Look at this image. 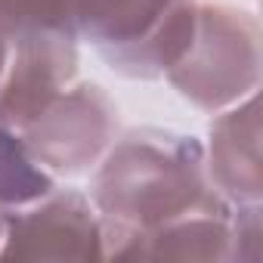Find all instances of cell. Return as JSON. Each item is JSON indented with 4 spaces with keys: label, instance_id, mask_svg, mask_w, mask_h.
Wrapping results in <instances>:
<instances>
[{
    "label": "cell",
    "instance_id": "3957f363",
    "mask_svg": "<svg viewBox=\"0 0 263 263\" xmlns=\"http://www.w3.org/2000/svg\"><path fill=\"white\" fill-rule=\"evenodd\" d=\"M121 134L118 105L93 81L65 87L31 124L19 130L28 155L50 177H87Z\"/></svg>",
    "mask_w": 263,
    "mask_h": 263
},
{
    "label": "cell",
    "instance_id": "8992f818",
    "mask_svg": "<svg viewBox=\"0 0 263 263\" xmlns=\"http://www.w3.org/2000/svg\"><path fill=\"white\" fill-rule=\"evenodd\" d=\"M105 260H140V263H229L232 260V229L229 204L217 201L211 208L192 211L171 223L146 232H105Z\"/></svg>",
    "mask_w": 263,
    "mask_h": 263
},
{
    "label": "cell",
    "instance_id": "7c38bea8",
    "mask_svg": "<svg viewBox=\"0 0 263 263\" xmlns=\"http://www.w3.org/2000/svg\"><path fill=\"white\" fill-rule=\"evenodd\" d=\"M229 229H232L229 263H260L263 260V201L229 204Z\"/></svg>",
    "mask_w": 263,
    "mask_h": 263
},
{
    "label": "cell",
    "instance_id": "4fadbf2b",
    "mask_svg": "<svg viewBox=\"0 0 263 263\" xmlns=\"http://www.w3.org/2000/svg\"><path fill=\"white\" fill-rule=\"evenodd\" d=\"M7 56H10V44L0 37V71H4V65H7Z\"/></svg>",
    "mask_w": 263,
    "mask_h": 263
},
{
    "label": "cell",
    "instance_id": "30bf717a",
    "mask_svg": "<svg viewBox=\"0 0 263 263\" xmlns=\"http://www.w3.org/2000/svg\"><path fill=\"white\" fill-rule=\"evenodd\" d=\"M56 177H50L25 149L19 130L0 121V208L13 211L44 198L56 189Z\"/></svg>",
    "mask_w": 263,
    "mask_h": 263
},
{
    "label": "cell",
    "instance_id": "5bb4252c",
    "mask_svg": "<svg viewBox=\"0 0 263 263\" xmlns=\"http://www.w3.org/2000/svg\"><path fill=\"white\" fill-rule=\"evenodd\" d=\"M4 223H7V211L0 208V241H4Z\"/></svg>",
    "mask_w": 263,
    "mask_h": 263
},
{
    "label": "cell",
    "instance_id": "ba28073f",
    "mask_svg": "<svg viewBox=\"0 0 263 263\" xmlns=\"http://www.w3.org/2000/svg\"><path fill=\"white\" fill-rule=\"evenodd\" d=\"M195 19L198 0H174L167 13L143 37L124 47L99 50V59L127 81H158L186 56L195 37Z\"/></svg>",
    "mask_w": 263,
    "mask_h": 263
},
{
    "label": "cell",
    "instance_id": "7a4b0ae2",
    "mask_svg": "<svg viewBox=\"0 0 263 263\" xmlns=\"http://www.w3.org/2000/svg\"><path fill=\"white\" fill-rule=\"evenodd\" d=\"M263 50L254 13L198 0L195 37L164 81L192 108L217 115L260 90Z\"/></svg>",
    "mask_w": 263,
    "mask_h": 263
},
{
    "label": "cell",
    "instance_id": "9c48e42d",
    "mask_svg": "<svg viewBox=\"0 0 263 263\" xmlns=\"http://www.w3.org/2000/svg\"><path fill=\"white\" fill-rule=\"evenodd\" d=\"M174 0H74V34L96 53L143 37Z\"/></svg>",
    "mask_w": 263,
    "mask_h": 263
},
{
    "label": "cell",
    "instance_id": "8fae6325",
    "mask_svg": "<svg viewBox=\"0 0 263 263\" xmlns=\"http://www.w3.org/2000/svg\"><path fill=\"white\" fill-rule=\"evenodd\" d=\"M34 34H74V0H0V37L16 44Z\"/></svg>",
    "mask_w": 263,
    "mask_h": 263
},
{
    "label": "cell",
    "instance_id": "52a82bcc",
    "mask_svg": "<svg viewBox=\"0 0 263 263\" xmlns=\"http://www.w3.org/2000/svg\"><path fill=\"white\" fill-rule=\"evenodd\" d=\"M201 146H204L208 183L226 204L263 201L260 96L257 93L217 111L208 127V140H201Z\"/></svg>",
    "mask_w": 263,
    "mask_h": 263
},
{
    "label": "cell",
    "instance_id": "277c9868",
    "mask_svg": "<svg viewBox=\"0 0 263 263\" xmlns=\"http://www.w3.org/2000/svg\"><path fill=\"white\" fill-rule=\"evenodd\" d=\"M102 220L81 189H50L44 198L7 211L0 257L7 260H105Z\"/></svg>",
    "mask_w": 263,
    "mask_h": 263
},
{
    "label": "cell",
    "instance_id": "5b68a950",
    "mask_svg": "<svg viewBox=\"0 0 263 263\" xmlns=\"http://www.w3.org/2000/svg\"><path fill=\"white\" fill-rule=\"evenodd\" d=\"M78 44L74 34H34L10 44L7 65L0 71V121L22 130L71 87L81 65Z\"/></svg>",
    "mask_w": 263,
    "mask_h": 263
},
{
    "label": "cell",
    "instance_id": "6da1fadb",
    "mask_svg": "<svg viewBox=\"0 0 263 263\" xmlns=\"http://www.w3.org/2000/svg\"><path fill=\"white\" fill-rule=\"evenodd\" d=\"M87 195L105 232H146L223 201L208 183L201 140L171 127L118 134L90 171Z\"/></svg>",
    "mask_w": 263,
    "mask_h": 263
}]
</instances>
